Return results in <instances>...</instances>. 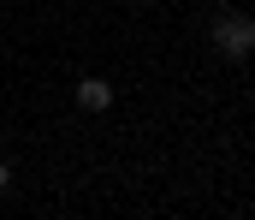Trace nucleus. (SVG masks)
<instances>
[{
	"instance_id": "1",
	"label": "nucleus",
	"mask_w": 255,
	"mask_h": 220,
	"mask_svg": "<svg viewBox=\"0 0 255 220\" xmlns=\"http://www.w3.org/2000/svg\"><path fill=\"white\" fill-rule=\"evenodd\" d=\"M208 48H214L220 60H250L255 54V18L238 12V6H220V12L208 18Z\"/></svg>"
},
{
	"instance_id": "2",
	"label": "nucleus",
	"mask_w": 255,
	"mask_h": 220,
	"mask_svg": "<svg viewBox=\"0 0 255 220\" xmlns=\"http://www.w3.org/2000/svg\"><path fill=\"white\" fill-rule=\"evenodd\" d=\"M77 107L83 113H107L113 107V83L107 77H77Z\"/></svg>"
},
{
	"instance_id": "3",
	"label": "nucleus",
	"mask_w": 255,
	"mask_h": 220,
	"mask_svg": "<svg viewBox=\"0 0 255 220\" xmlns=\"http://www.w3.org/2000/svg\"><path fill=\"white\" fill-rule=\"evenodd\" d=\"M6 191H12V167L0 161V197H6Z\"/></svg>"
}]
</instances>
